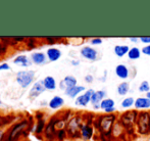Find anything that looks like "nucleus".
Listing matches in <instances>:
<instances>
[{
    "mask_svg": "<svg viewBox=\"0 0 150 141\" xmlns=\"http://www.w3.org/2000/svg\"><path fill=\"white\" fill-rule=\"evenodd\" d=\"M138 131L141 134H147L150 132V113L148 111H141L138 115L136 122Z\"/></svg>",
    "mask_w": 150,
    "mask_h": 141,
    "instance_id": "obj_1",
    "label": "nucleus"
},
{
    "mask_svg": "<svg viewBox=\"0 0 150 141\" xmlns=\"http://www.w3.org/2000/svg\"><path fill=\"white\" fill-rule=\"evenodd\" d=\"M115 120V115H103V117L99 118V129H101L102 133L109 134L111 132V128H112L113 121Z\"/></svg>",
    "mask_w": 150,
    "mask_h": 141,
    "instance_id": "obj_2",
    "label": "nucleus"
},
{
    "mask_svg": "<svg viewBox=\"0 0 150 141\" xmlns=\"http://www.w3.org/2000/svg\"><path fill=\"white\" fill-rule=\"evenodd\" d=\"M35 73L33 71H23L18 72L16 75V81L23 88H27L33 82Z\"/></svg>",
    "mask_w": 150,
    "mask_h": 141,
    "instance_id": "obj_3",
    "label": "nucleus"
},
{
    "mask_svg": "<svg viewBox=\"0 0 150 141\" xmlns=\"http://www.w3.org/2000/svg\"><path fill=\"white\" fill-rule=\"evenodd\" d=\"M139 113L136 111H127V113L122 115V123L126 127H132L135 123L137 122V118H138Z\"/></svg>",
    "mask_w": 150,
    "mask_h": 141,
    "instance_id": "obj_4",
    "label": "nucleus"
},
{
    "mask_svg": "<svg viewBox=\"0 0 150 141\" xmlns=\"http://www.w3.org/2000/svg\"><path fill=\"white\" fill-rule=\"evenodd\" d=\"M94 92L95 91L93 89H89L88 91H86L85 93L80 95L79 97L76 99V104H77V106H88V103L91 102V98H92Z\"/></svg>",
    "mask_w": 150,
    "mask_h": 141,
    "instance_id": "obj_5",
    "label": "nucleus"
},
{
    "mask_svg": "<svg viewBox=\"0 0 150 141\" xmlns=\"http://www.w3.org/2000/svg\"><path fill=\"white\" fill-rule=\"evenodd\" d=\"M81 54L86 60H96L97 57H98V52H97V50L90 47V46H85V47L82 48Z\"/></svg>",
    "mask_w": 150,
    "mask_h": 141,
    "instance_id": "obj_6",
    "label": "nucleus"
},
{
    "mask_svg": "<svg viewBox=\"0 0 150 141\" xmlns=\"http://www.w3.org/2000/svg\"><path fill=\"white\" fill-rule=\"evenodd\" d=\"M105 91L104 90H99V91H95L93 94L92 98H91V102L94 106V108H99L100 107V103L105 97Z\"/></svg>",
    "mask_w": 150,
    "mask_h": 141,
    "instance_id": "obj_7",
    "label": "nucleus"
},
{
    "mask_svg": "<svg viewBox=\"0 0 150 141\" xmlns=\"http://www.w3.org/2000/svg\"><path fill=\"white\" fill-rule=\"evenodd\" d=\"M115 75L117 77H119L120 79L126 80L130 77V71H129L128 67L126 66L125 64H120L115 67Z\"/></svg>",
    "mask_w": 150,
    "mask_h": 141,
    "instance_id": "obj_8",
    "label": "nucleus"
},
{
    "mask_svg": "<svg viewBox=\"0 0 150 141\" xmlns=\"http://www.w3.org/2000/svg\"><path fill=\"white\" fill-rule=\"evenodd\" d=\"M136 109H141V111H146L150 108V99L147 96L145 97H139L135 100L134 104Z\"/></svg>",
    "mask_w": 150,
    "mask_h": 141,
    "instance_id": "obj_9",
    "label": "nucleus"
},
{
    "mask_svg": "<svg viewBox=\"0 0 150 141\" xmlns=\"http://www.w3.org/2000/svg\"><path fill=\"white\" fill-rule=\"evenodd\" d=\"M77 86V79L73 76H67V77L63 79V81H61L60 83V88L61 89H69V88H73Z\"/></svg>",
    "mask_w": 150,
    "mask_h": 141,
    "instance_id": "obj_10",
    "label": "nucleus"
},
{
    "mask_svg": "<svg viewBox=\"0 0 150 141\" xmlns=\"http://www.w3.org/2000/svg\"><path fill=\"white\" fill-rule=\"evenodd\" d=\"M45 87H44V84L43 82H37L35 83V85L33 86V88L31 89V92H30V97L31 98H36L44 91Z\"/></svg>",
    "mask_w": 150,
    "mask_h": 141,
    "instance_id": "obj_11",
    "label": "nucleus"
},
{
    "mask_svg": "<svg viewBox=\"0 0 150 141\" xmlns=\"http://www.w3.org/2000/svg\"><path fill=\"white\" fill-rule=\"evenodd\" d=\"M27 126H28V122H27V121H24V122H22V123H18V125L14 126V128L11 130V132H10L9 140L11 141L14 137H16V136L20 134V132L22 131L24 128H26Z\"/></svg>",
    "mask_w": 150,
    "mask_h": 141,
    "instance_id": "obj_12",
    "label": "nucleus"
},
{
    "mask_svg": "<svg viewBox=\"0 0 150 141\" xmlns=\"http://www.w3.org/2000/svg\"><path fill=\"white\" fill-rule=\"evenodd\" d=\"M81 135L83 137V139L89 140L93 135V129L89 124H86V125L81 126Z\"/></svg>",
    "mask_w": 150,
    "mask_h": 141,
    "instance_id": "obj_13",
    "label": "nucleus"
},
{
    "mask_svg": "<svg viewBox=\"0 0 150 141\" xmlns=\"http://www.w3.org/2000/svg\"><path fill=\"white\" fill-rule=\"evenodd\" d=\"M84 90H85L84 86H75V87L69 88V89L65 90V94H67V96H69V97L75 98L76 96H78L81 92H83Z\"/></svg>",
    "mask_w": 150,
    "mask_h": 141,
    "instance_id": "obj_14",
    "label": "nucleus"
},
{
    "mask_svg": "<svg viewBox=\"0 0 150 141\" xmlns=\"http://www.w3.org/2000/svg\"><path fill=\"white\" fill-rule=\"evenodd\" d=\"M131 48L128 45H117L115 47V53L119 57H122L125 55H128Z\"/></svg>",
    "mask_w": 150,
    "mask_h": 141,
    "instance_id": "obj_15",
    "label": "nucleus"
},
{
    "mask_svg": "<svg viewBox=\"0 0 150 141\" xmlns=\"http://www.w3.org/2000/svg\"><path fill=\"white\" fill-rule=\"evenodd\" d=\"M47 56L49 58V60L51 62H56L60 58L61 52L60 50H58L57 48H50L47 50Z\"/></svg>",
    "mask_w": 150,
    "mask_h": 141,
    "instance_id": "obj_16",
    "label": "nucleus"
},
{
    "mask_svg": "<svg viewBox=\"0 0 150 141\" xmlns=\"http://www.w3.org/2000/svg\"><path fill=\"white\" fill-rule=\"evenodd\" d=\"M63 103H64V100H63L60 96H55V97H53L50 100L49 106L53 109H56V108H59L60 106H62Z\"/></svg>",
    "mask_w": 150,
    "mask_h": 141,
    "instance_id": "obj_17",
    "label": "nucleus"
},
{
    "mask_svg": "<svg viewBox=\"0 0 150 141\" xmlns=\"http://www.w3.org/2000/svg\"><path fill=\"white\" fill-rule=\"evenodd\" d=\"M129 89H130V84H129L128 82H122V83H120V85L117 86V92L119 95L125 96L126 94H128Z\"/></svg>",
    "mask_w": 150,
    "mask_h": 141,
    "instance_id": "obj_18",
    "label": "nucleus"
},
{
    "mask_svg": "<svg viewBox=\"0 0 150 141\" xmlns=\"http://www.w3.org/2000/svg\"><path fill=\"white\" fill-rule=\"evenodd\" d=\"M141 52L142 51H141L138 47L135 46V47H132L130 49V51H129V53H128V57L132 60H138V58H140Z\"/></svg>",
    "mask_w": 150,
    "mask_h": 141,
    "instance_id": "obj_19",
    "label": "nucleus"
},
{
    "mask_svg": "<svg viewBox=\"0 0 150 141\" xmlns=\"http://www.w3.org/2000/svg\"><path fill=\"white\" fill-rule=\"evenodd\" d=\"M43 84H44V87L48 90H54L56 88L55 80L52 77H46L43 81Z\"/></svg>",
    "mask_w": 150,
    "mask_h": 141,
    "instance_id": "obj_20",
    "label": "nucleus"
},
{
    "mask_svg": "<svg viewBox=\"0 0 150 141\" xmlns=\"http://www.w3.org/2000/svg\"><path fill=\"white\" fill-rule=\"evenodd\" d=\"M32 60L35 64H42L45 62L46 57H45V54L41 53V52H37V53H33L32 54Z\"/></svg>",
    "mask_w": 150,
    "mask_h": 141,
    "instance_id": "obj_21",
    "label": "nucleus"
},
{
    "mask_svg": "<svg viewBox=\"0 0 150 141\" xmlns=\"http://www.w3.org/2000/svg\"><path fill=\"white\" fill-rule=\"evenodd\" d=\"M115 107V100L111 99V98H106V99H103L102 102L100 103V108H102L103 111H106V109L112 108Z\"/></svg>",
    "mask_w": 150,
    "mask_h": 141,
    "instance_id": "obj_22",
    "label": "nucleus"
},
{
    "mask_svg": "<svg viewBox=\"0 0 150 141\" xmlns=\"http://www.w3.org/2000/svg\"><path fill=\"white\" fill-rule=\"evenodd\" d=\"M55 123H57V121H55V119H52L51 121L49 122V124L47 125V127H46V135L50 138L55 133V130H54V125H55Z\"/></svg>",
    "mask_w": 150,
    "mask_h": 141,
    "instance_id": "obj_23",
    "label": "nucleus"
},
{
    "mask_svg": "<svg viewBox=\"0 0 150 141\" xmlns=\"http://www.w3.org/2000/svg\"><path fill=\"white\" fill-rule=\"evenodd\" d=\"M134 104H135V99L133 97H126L120 102V106H122V108H130V107H132Z\"/></svg>",
    "mask_w": 150,
    "mask_h": 141,
    "instance_id": "obj_24",
    "label": "nucleus"
},
{
    "mask_svg": "<svg viewBox=\"0 0 150 141\" xmlns=\"http://www.w3.org/2000/svg\"><path fill=\"white\" fill-rule=\"evenodd\" d=\"M14 64H22L23 67H26V66H29V64H30V62L28 60L27 56L22 55V56H18V58L14 60Z\"/></svg>",
    "mask_w": 150,
    "mask_h": 141,
    "instance_id": "obj_25",
    "label": "nucleus"
},
{
    "mask_svg": "<svg viewBox=\"0 0 150 141\" xmlns=\"http://www.w3.org/2000/svg\"><path fill=\"white\" fill-rule=\"evenodd\" d=\"M139 91L140 92H146V93L150 92V85H149L148 82L143 81L142 83L140 84V86H139Z\"/></svg>",
    "mask_w": 150,
    "mask_h": 141,
    "instance_id": "obj_26",
    "label": "nucleus"
},
{
    "mask_svg": "<svg viewBox=\"0 0 150 141\" xmlns=\"http://www.w3.org/2000/svg\"><path fill=\"white\" fill-rule=\"evenodd\" d=\"M141 51H142V53L145 54V55L150 56V44L149 45H145L144 47L141 49Z\"/></svg>",
    "mask_w": 150,
    "mask_h": 141,
    "instance_id": "obj_27",
    "label": "nucleus"
},
{
    "mask_svg": "<svg viewBox=\"0 0 150 141\" xmlns=\"http://www.w3.org/2000/svg\"><path fill=\"white\" fill-rule=\"evenodd\" d=\"M139 40H140L142 43L146 44V45H149L150 44V37H148V36H143V37H140L139 38Z\"/></svg>",
    "mask_w": 150,
    "mask_h": 141,
    "instance_id": "obj_28",
    "label": "nucleus"
},
{
    "mask_svg": "<svg viewBox=\"0 0 150 141\" xmlns=\"http://www.w3.org/2000/svg\"><path fill=\"white\" fill-rule=\"evenodd\" d=\"M43 127H44V121H42V120H41V121L38 123L37 128H36V133H40V132H42Z\"/></svg>",
    "mask_w": 150,
    "mask_h": 141,
    "instance_id": "obj_29",
    "label": "nucleus"
},
{
    "mask_svg": "<svg viewBox=\"0 0 150 141\" xmlns=\"http://www.w3.org/2000/svg\"><path fill=\"white\" fill-rule=\"evenodd\" d=\"M91 43H92V45H100L102 43V39H100V38H93L91 40Z\"/></svg>",
    "mask_w": 150,
    "mask_h": 141,
    "instance_id": "obj_30",
    "label": "nucleus"
},
{
    "mask_svg": "<svg viewBox=\"0 0 150 141\" xmlns=\"http://www.w3.org/2000/svg\"><path fill=\"white\" fill-rule=\"evenodd\" d=\"M64 136H65V131H64V130H60V131L58 132V139L62 140Z\"/></svg>",
    "mask_w": 150,
    "mask_h": 141,
    "instance_id": "obj_31",
    "label": "nucleus"
},
{
    "mask_svg": "<svg viewBox=\"0 0 150 141\" xmlns=\"http://www.w3.org/2000/svg\"><path fill=\"white\" fill-rule=\"evenodd\" d=\"M1 70H10V67L7 64H3L0 66V71Z\"/></svg>",
    "mask_w": 150,
    "mask_h": 141,
    "instance_id": "obj_32",
    "label": "nucleus"
},
{
    "mask_svg": "<svg viewBox=\"0 0 150 141\" xmlns=\"http://www.w3.org/2000/svg\"><path fill=\"white\" fill-rule=\"evenodd\" d=\"M85 79H86V81H87V82H89V83H91V82L93 81V77H92V76H91V75L86 76V78H85Z\"/></svg>",
    "mask_w": 150,
    "mask_h": 141,
    "instance_id": "obj_33",
    "label": "nucleus"
},
{
    "mask_svg": "<svg viewBox=\"0 0 150 141\" xmlns=\"http://www.w3.org/2000/svg\"><path fill=\"white\" fill-rule=\"evenodd\" d=\"M25 39V37H13L14 41H23Z\"/></svg>",
    "mask_w": 150,
    "mask_h": 141,
    "instance_id": "obj_34",
    "label": "nucleus"
},
{
    "mask_svg": "<svg viewBox=\"0 0 150 141\" xmlns=\"http://www.w3.org/2000/svg\"><path fill=\"white\" fill-rule=\"evenodd\" d=\"M138 40H139V38H137V37H131L130 38V41H132V42H138Z\"/></svg>",
    "mask_w": 150,
    "mask_h": 141,
    "instance_id": "obj_35",
    "label": "nucleus"
},
{
    "mask_svg": "<svg viewBox=\"0 0 150 141\" xmlns=\"http://www.w3.org/2000/svg\"><path fill=\"white\" fill-rule=\"evenodd\" d=\"M42 115H43V113H37V115H36V117H37L38 119H42Z\"/></svg>",
    "mask_w": 150,
    "mask_h": 141,
    "instance_id": "obj_36",
    "label": "nucleus"
},
{
    "mask_svg": "<svg viewBox=\"0 0 150 141\" xmlns=\"http://www.w3.org/2000/svg\"><path fill=\"white\" fill-rule=\"evenodd\" d=\"M146 96H147V97H148L149 99H150V92H148V93L146 94Z\"/></svg>",
    "mask_w": 150,
    "mask_h": 141,
    "instance_id": "obj_37",
    "label": "nucleus"
},
{
    "mask_svg": "<svg viewBox=\"0 0 150 141\" xmlns=\"http://www.w3.org/2000/svg\"><path fill=\"white\" fill-rule=\"evenodd\" d=\"M71 64H79V62H73Z\"/></svg>",
    "mask_w": 150,
    "mask_h": 141,
    "instance_id": "obj_38",
    "label": "nucleus"
},
{
    "mask_svg": "<svg viewBox=\"0 0 150 141\" xmlns=\"http://www.w3.org/2000/svg\"><path fill=\"white\" fill-rule=\"evenodd\" d=\"M1 136H2V132H0V138H1Z\"/></svg>",
    "mask_w": 150,
    "mask_h": 141,
    "instance_id": "obj_39",
    "label": "nucleus"
},
{
    "mask_svg": "<svg viewBox=\"0 0 150 141\" xmlns=\"http://www.w3.org/2000/svg\"><path fill=\"white\" fill-rule=\"evenodd\" d=\"M0 104H1V101H0Z\"/></svg>",
    "mask_w": 150,
    "mask_h": 141,
    "instance_id": "obj_40",
    "label": "nucleus"
}]
</instances>
